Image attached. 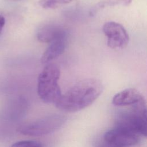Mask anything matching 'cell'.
Returning <instances> with one entry per match:
<instances>
[{
	"label": "cell",
	"mask_w": 147,
	"mask_h": 147,
	"mask_svg": "<svg viewBox=\"0 0 147 147\" xmlns=\"http://www.w3.org/2000/svg\"><path fill=\"white\" fill-rule=\"evenodd\" d=\"M73 0H40L38 3L44 9H55L60 5L68 3Z\"/></svg>",
	"instance_id": "8fae6325"
},
{
	"label": "cell",
	"mask_w": 147,
	"mask_h": 147,
	"mask_svg": "<svg viewBox=\"0 0 147 147\" xmlns=\"http://www.w3.org/2000/svg\"><path fill=\"white\" fill-rule=\"evenodd\" d=\"M132 0H103L99 2L92 6L90 11V16H94L98 11L107 6H113L115 5L128 6Z\"/></svg>",
	"instance_id": "30bf717a"
},
{
	"label": "cell",
	"mask_w": 147,
	"mask_h": 147,
	"mask_svg": "<svg viewBox=\"0 0 147 147\" xmlns=\"http://www.w3.org/2000/svg\"><path fill=\"white\" fill-rule=\"evenodd\" d=\"M144 100V97L137 90L129 88L116 94L112 103L116 106H131Z\"/></svg>",
	"instance_id": "ba28073f"
},
{
	"label": "cell",
	"mask_w": 147,
	"mask_h": 147,
	"mask_svg": "<svg viewBox=\"0 0 147 147\" xmlns=\"http://www.w3.org/2000/svg\"><path fill=\"white\" fill-rule=\"evenodd\" d=\"M130 108L119 113L115 126L126 129L141 137H146L147 122L145 100L131 106Z\"/></svg>",
	"instance_id": "3957f363"
},
{
	"label": "cell",
	"mask_w": 147,
	"mask_h": 147,
	"mask_svg": "<svg viewBox=\"0 0 147 147\" xmlns=\"http://www.w3.org/2000/svg\"><path fill=\"white\" fill-rule=\"evenodd\" d=\"M65 36H67V32L63 27L51 23L40 26L36 32L37 40L43 43H50Z\"/></svg>",
	"instance_id": "52a82bcc"
},
{
	"label": "cell",
	"mask_w": 147,
	"mask_h": 147,
	"mask_svg": "<svg viewBox=\"0 0 147 147\" xmlns=\"http://www.w3.org/2000/svg\"><path fill=\"white\" fill-rule=\"evenodd\" d=\"M60 76V69L55 64H48L40 74L37 81V93L44 103L55 104L61 96L58 83Z\"/></svg>",
	"instance_id": "7a4b0ae2"
},
{
	"label": "cell",
	"mask_w": 147,
	"mask_h": 147,
	"mask_svg": "<svg viewBox=\"0 0 147 147\" xmlns=\"http://www.w3.org/2000/svg\"><path fill=\"white\" fill-rule=\"evenodd\" d=\"M15 1H20V0H15Z\"/></svg>",
	"instance_id": "5bb4252c"
},
{
	"label": "cell",
	"mask_w": 147,
	"mask_h": 147,
	"mask_svg": "<svg viewBox=\"0 0 147 147\" xmlns=\"http://www.w3.org/2000/svg\"><path fill=\"white\" fill-rule=\"evenodd\" d=\"M67 45V36L58 38L50 42L49 45L41 56V63H47L59 57L64 52Z\"/></svg>",
	"instance_id": "9c48e42d"
},
{
	"label": "cell",
	"mask_w": 147,
	"mask_h": 147,
	"mask_svg": "<svg viewBox=\"0 0 147 147\" xmlns=\"http://www.w3.org/2000/svg\"><path fill=\"white\" fill-rule=\"evenodd\" d=\"M5 24V20L4 17L0 15V33L1 32Z\"/></svg>",
	"instance_id": "4fadbf2b"
},
{
	"label": "cell",
	"mask_w": 147,
	"mask_h": 147,
	"mask_svg": "<svg viewBox=\"0 0 147 147\" xmlns=\"http://www.w3.org/2000/svg\"><path fill=\"white\" fill-rule=\"evenodd\" d=\"M103 86L96 79H85L75 83L62 94L55 104L65 112H76L91 105L102 94Z\"/></svg>",
	"instance_id": "6da1fadb"
},
{
	"label": "cell",
	"mask_w": 147,
	"mask_h": 147,
	"mask_svg": "<svg viewBox=\"0 0 147 147\" xmlns=\"http://www.w3.org/2000/svg\"><path fill=\"white\" fill-rule=\"evenodd\" d=\"M103 138L108 147H130L138 144L141 136L126 129L115 126L107 131Z\"/></svg>",
	"instance_id": "5b68a950"
},
{
	"label": "cell",
	"mask_w": 147,
	"mask_h": 147,
	"mask_svg": "<svg viewBox=\"0 0 147 147\" xmlns=\"http://www.w3.org/2000/svg\"><path fill=\"white\" fill-rule=\"evenodd\" d=\"M66 120V117L62 115H49L21 125L18 127V131L26 136H41L59 130L64 125Z\"/></svg>",
	"instance_id": "277c9868"
},
{
	"label": "cell",
	"mask_w": 147,
	"mask_h": 147,
	"mask_svg": "<svg viewBox=\"0 0 147 147\" xmlns=\"http://www.w3.org/2000/svg\"><path fill=\"white\" fill-rule=\"evenodd\" d=\"M10 147H44L39 141L34 140H24L15 142Z\"/></svg>",
	"instance_id": "7c38bea8"
},
{
	"label": "cell",
	"mask_w": 147,
	"mask_h": 147,
	"mask_svg": "<svg viewBox=\"0 0 147 147\" xmlns=\"http://www.w3.org/2000/svg\"><path fill=\"white\" fill-rule=\"evenodd\" d=\"M102 29L107 37L109 47L112 49H122L128 44L129 34L121 24L114 21H109L103 25Z\"/></svg>",
	"instance_id": "8992f818"
}]
</instances>
